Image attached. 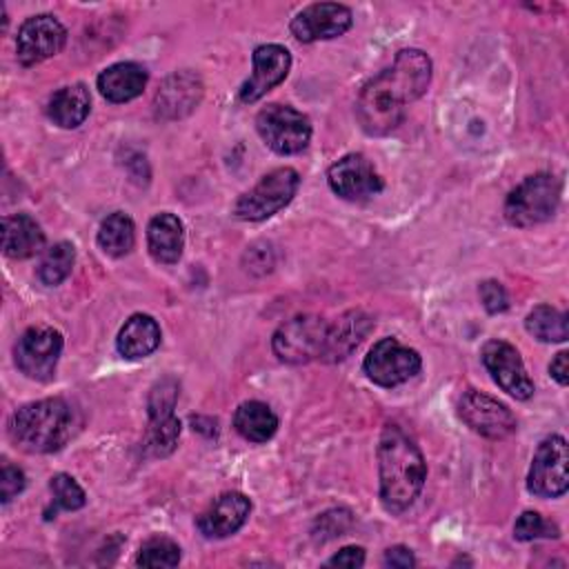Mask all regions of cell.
I'll use <instances>...</instances> for the list:
<instances>
[{"instance_id": "cell-1", "label": "cell", "mask_w": 569, "mask_h": 569, "mask_svg": "<svg viewBox=\"0 0 569 569\" xmlns=\"http://www.w3.org/2000/svg\"><path fill=\"white\" fill-rule=\"evenodd\" d=\"M431 82V60L420 49H402L393 62L373 76L360 91L356 118L365 133L385 136L393 131L407 113V104L418 100Z\"/></svg>"}, {"instance_id": "cell-2", "label": "cell", "mask_w": 569, "mask_h": 569, "mask_svg": "<svg viewBox=\"0 0 569 569\" xmlns=\"http://www.w3.org/2000/svg\"><path fill=\"white\" fill-rule=\"evenodd\" d=\"M427 465L418 445L398 427L385 425L378 442V480L385 511L398 516L420 496Z\"/></svg>"}, {"instance_id": "cell-3", "label": "cell", "mask_w": 569, "mask_h": 569, "mask_svg": "<svg viewBox=\"0 0 569 569\" xmlns=\"http://www.w3.org/2000/svg\"><path fill=\"white\" fill-rule=\"evenodd\" d=\"M73 431V411L62 398L22 405L9 422L11 440L29 453H51L64 447Z\"/></svg>"}, {"instance_id": "cell-4", "label": "cell", "mask_w": 569, "mask_h": 569, "mask_svg": "<svg viewBox=\"0 0 569 569\" xmlns=\"http://www.w3.org/2000/svg\"><path fill=\"white\" fill-rule=\"evenodd\" d=\"M560 204V180L551 173L525 178L505 200V220L513 227H533L549 220Z\"/></svg>"}, {"instance_id": "cell-5", "label": "cell", "mask_w": 569, "mask_h": 569, "mask_svg": "<svg viewBox=\"0 0 569 569\" xmlns=\"http://www.w3.org/2000/svg\"><path fill=\"white\" fill-rule=\"evenodd\" d=\"M300 184V176L291 167H278L260 178V182L242 193L233 207V213L240 220L260 222L278 213L291 202Z\"/></svg>"}, {"instance_id": "cell-6", "label": "cell", "mask_w": 569, "mask_h": 569, "mask_svg": "<svg viewBox=\"0 0 569 569\" xmlns=\"http://www.w3.org/2000/svg\"><path fill=\"white\" fill-rule=\"evenodd\" d=\"M256 129L264 144L280 156L300 153L311 140L309 118L302 111L280 102H271L258 111Z\"/></svg>"}, {"instance_id": "cell-7", "label": "cell", "mask_w": 569, "mask_h": 569, "mask_svg": "<svg viewBox=\"0 0 569 569\" xmlns=\"http://www.w3.org/2000/svg\"><path fill=\"white\" fill-rule=\"evenodd\" d=\"M329 322L320 316H296L280 325L271 338V349L287 365H305L322 358Z\"/></svg>"}, {"instance_id": "cell-8", "label": "cell", "mask_w": 569, "mask_h": 569, "mask_svg": "<svg viewBox=\"0 0 569 569\" xmlns=\"http://www.w3.org/2000/svg\"><path fill=\"white\" fill-rule=\"evenodd\" d=\"M567 465V440L558 433L547 436L533 453L527 476V489L538 498H560L569 489Z\"/></svg>"}, {"instance_id": "cell-9", "label": "cell", "mask_w": 569, "mask_h": 569, "mask_svg": "<svg viewBox=\"0 0 569 569\" xmlns=\"http://www.w3.org/2000/svg\"><path fill=\"white\" fill-rule=\"evenodd\" d=\"M420 367V353L411 347H405L396 338H380L362 362L367 378L380 387H398L413 378Z\"/></svg>"}, {"instance_id": "cell-10", "label": "cell", "mask_w": 569, "mask_h": 569, "mask_svg": "<svg viewBox=\"0 0 569 569\" xmlns=\"http://www.w3.org/2000/svg\"><path fill=\"white\" fill-rule=\"evenodd\" d=\"M62 353V336L53 327H31L16 345V365L31 378L47 382L56 373L58 358Z\"/></svg>"}, {"instance_id": "cell-11", "label": "cell", "mask_w": 569, "mask_h": 569, "mask_svg": "<svg viewBox=\"0 0 569 569\" xmlns=\"http://www.w3.org/2000/svg\"><path fill=\"white\" fill-rule=\"evenodd\" d=\"M458 413L471 431L491 440L509 438L516 431V418L509 407L476 389H467L460 396Z\"/></svg>"}, {"instance_id": "cell-12", "label": "cell", "mask_w": 569, "mask_h": 569, "mask_svg": "<svg viewBox=\"0 0 569 569\" xmlns=\"http://www.w3.org/2000/svg\"><path fill=\"white\" fill-rule=\"evenodd\" d=\"M67 42V29L62 22L49 13L27 18L16 36L18 62L24 67L38 64L62 51Z\"/></svg>"}, {"instance_id": "cell-13", "label": "cell", "mask_w": 569, "mask_h": 569, "mask_svg": "<svg viewBox=\"0 0 569 569\" xmlns=\"http://www.w3.org/2000/svg\"><path fill=\"white\" fill-rule=\"evenodd\" d=\"M327 182L331 191L345 200L362 202L382 191L385 182L362 153H347L329 167Z\"/></svg>"}, {"instance_id": "cell-14", "label": "cell", "mask_w": 569, "mask_h": 569, "mask_svg": "<svg viewBox=\"0 0 569 569\" xmlns=\"http://www.w3.org/2000/svg\"><path fill=\"white\" fill-rule=\"evenodd\" d=\"M480 356L482 365L502 391H507L516 400H529L533 396V382L513 345L505 340H489L485 342Z\"/></svg>"}, {"instance_id": "cell-15", "label": "cell", "mask_w": 569, "mask_h": 569, "mask_svg": "<svg viewBox=\"0 0 569 569\" xmlns=\"http://www.w3.org/2000/svg\"><path fill=\"white\" fill-rule=\"evenodd\" d=\"M353 22L351 9L338 2H313L296 13L291 20V33L300 42L331 40L349 31Z\"/></svg>"}, {"instance_id": "cell-16", "label": "cell", "mask_w": 569, "mask_h": 569, "mask_svg": "<svg viewBox=\"0 0 569 569\" xmlns=\"http://www.w3.org/2000/svg\"><path fill=\"white\" fill-rule=\"evenodd\" d=\"M291 69V53L282 44H260L253 51V71L240 87L242 102H256L278 87Z\"/></svg>"}, {"instance_id": "cell-17", "label": "cell", "mask_w": 569, "mask_h": 569, "mask_svg": "<svg viewBox=\"0 0 569 569\" xmlns=\"http://www.w3.org/2000/svg\"><path fill=\"white\" fill-rule=\"evenodd\" d=\"M251 500L244 493L229 491L218 496L196 520L198 531L204 538H227L236 533L249 518Z\"/></svg>"}, {"instance_id": "cell-18", "label": "cell", "mask_w": 569, "mask_h": 569, "mask_svg": "<svg viewBox=\"0 0 569 569\" xmlns=\"http://www.w3.org/2000/svg\"><path fill=\"white\" fill-rule=\"evenodd\" d=\"M202 98V82L191 71H178L169 76L160 91L156 93V116L164 120H176L193 111Z\"/></svg>"}, {"instance_id": "cell-19", "label": "cell", "mask_w": 569, "mask_h": 569, "mask_svg": "<svg viewBox=\"0 0 569 569\" xmlns=\"http://www.w3.org/2000/svg\"><path fill=\"white\" fill-rule=\"evenodd\" d=\"M371 327H373L371 318L360 309L342 313L333 325H329L327 342L320 360H327V362L345 360L362 342V338L371 331Z\"/></svg>"}, {"instance_id": "cell-20", "label": "cell", "mask_w": 569, "mask_h": 569, "mask_svg": "<svg viewBox=\"0 0 569 569\" xmlns=\"http://www.w3.org/2000/svg\"><path fill=\"white\" fill-rule=\"evenodd\" d=\"M44 233L29 213H13L2 218V251L7 258L24 260L40 253Z\"/></svg>"}, {"instance_id": "cell-21", "label": "cell", "mask_w": 569, "mask_h": 569, "mask_svg": "<svg viewBox=\"0 0 569 569\" xmlns=\"http://www.w3.org/2000/svg\"><path fill=\"white\" fill-rule=\"evenodd\" d=\"M147 247L156 262H178L184 249V227L180 218L167 211L153 216L147 227Z\"/></svg>"}, {"instance_id": "cell-22", "label": "cell", "mask_w": 569, "mask_h": 569, "mask_svg": "<svg viewBox=\"0 0 569 569\" xmlns=\"http://www.w3.org/2000/svg\"><path fill=\"white\" fill-rule=\"evenodd\" d=\"M149 73L138 62H116L98 76V89L109 102H129L142 93Z\"/></svg>"}, {"instance_id": "cell-23", "label": "cell", "mask_w": 569, "mask_h": 569, "mask_svg": "<svg viewBox=\"0 0 569 569\" xmlns=\"http://www.w3.org/2000/svg\"><path fill=\"white\" fill-rule=\"evenodd\" d=\"M158 345H160V327L147 313H133L129 320H124L116 338L118 353L127 360L147 358L158 349Z\"/></svg>"}, {"instance_id": "cell-24", "label": "cell", "mask_w": 569, "mask_h": 569, "mask_svg": "<svg viewBox=\"0 0 569 569\" xmlns=\"http://www.w3.org/2000/svg\"><path fill=\"white\" fill-rule=\"evenodd\" d=\"M89 109H91L89 89L82 82H73L58 89L51 96L47 113L58 127L76 129L84 122V118L89 116Z\"/></svg>"}, {"instance_id": "cell-25", "label": "cell", "mask_w": 569, "mask_h": 569, "mask_svg": "<svg viewBox=\"0 0 569 569\" xmlns=\"http://www.w3.org/2000/svg\"><path fill=\"white\" fill-rule=\"evenodd\" d=\"M233 427L244 440L267 442L278 429V418L269 405L260 400H247L236 409Z\"/></svg>"}, {"instance_id": "cell-26", "label": "cell", "mask_w": 569, "mask_h": 569, "mask_svg": "<svg viewBox=\"0 0 569 569\" xmlns=\"http://www.w3.org/2000/svg\"><path fill=\"white\" fill-rule=\"evenodd\" d=\"M133 242H136V227L127 213L116 211L102 220L98 229V244L107 256L120 258L133 249Z\"/></svg>"}, {"instance_id": "cell-27", "label": "cell", "mask_w": 569, "mask_h": 569, "mask_svg": "<svg viewBox=\"0 0 569 569\" xmlns=\"http://www.w3.org/2000/svg\"><path fill=\"white\" fill-rule=\"evenodd\" d=\"M525 327L540 342H565L569 336L567 313L551 305L533 307L525 320Z\"/></svg>"}, {"instance_id": "cell-28", "label": "cell", "mask_w": 569, "mask_h": 569, "mask_svg": "<svg viewBox=\"0 0 569 569\" xmlns=\"http://www.w3.org/2000/svg\"><path fill=\"white\" fill-rule=\"evenodd\" d=\"M76 262V251L71 242H56L53 247H49L38 264V280L42 284L56 287L60 284L73 269Z\"/></svg>"}, {"instance_id": "cell-29", "label": "cell", "mask_w": 569, "mask_h": 569, "mask_svg": "<svg viewBox=\"0 0 569 569\" xmlns=\"http://www.w3.org/2000/svg\"><path fill=\"white\" fill-rule=\"evenodd\" d=\"M180 438V420L173 413H151L144 447L153 456H167L173 451Z\"/></svg>"}, {"instance_id": "cell-30", "label": "cell", "mask_w": 569, "mask_h": 569, "mask_svg": "<svg viewBox=\"0 0 569 569\" xmlns=\"http://www.w3.org/2000/svg\"><path fill=\"white\" fill-rule=\"evenodd\" d=\"M180 562V547L167 536H153L142 542L136 565L138 567H176Z\"/></svg>"}, {"instance_id": "cell-31", "label": "cell", "mask_w": 569, "mask_h": 569, "mask_svg": "<svg viewBox=\"0 0 569 569\" xmlns=\"http://www.w3.org/2000/svg\"><path fill=\"white\" fill-rule=\"evenodd\" d=\"M49 487H51L56 505L67 509V511H76V509L84 507V502H87V496H84L82 487L67 473H56L51 478Z\"/></svg>"}, {"instance_id": "cell-32", "label": "cell", "mask_w": 569, "mask_h": 569, "mask_svg": "<svg viewBox=\"0 0 569 569\" xmlns=\"http://www.w3.org/2000/svg\"><path fill=\"white\" fill-rule=\"evenodd\" d=\"M516 540H536V538H558V527L545 520L538 511H525L513 525Z\"/></svg>"}, {"instance_id": "cell-33", "label": "cell", "mask_w": 569, "mask_h": 569, "mask_svg": "<svg viewBox=\"0 0 569 569\" xmlns=\"http://www.w3.org/2000/svg\"><path fill=\"white\" fill-rule=\"evenodd\" d=\"M480 300H482V307L489 313H502L509 307L507 291H505V287L498 280L480 282Z\"/></svg>"}, {"instance_id": "cell-34", "label": "cell", "mask_w": 569, "mask_h": 569, "mask_svg": "<svg viewBox=\"0 0 569 569\" xmlns=\"http://www.w3.org/2000/svg\"><path fill=\"white\" fill-rule=\"evenodd\" d=\"M24 482H27L24 473L18 467L4 462L2 469H0V498H2V502H9L11 498H16L24 489Z\"/></svg>"}, {"instance_id": "cell-35", "label": "cell", "mask_w": 569, "mask_h": 569, "mask_svg": "<svg viewBox=\"0 0 569 569\" xmlns=\"http://www.w3.org/2000/svg\"><path fill=\"white\" fill-rule=\"evenodd\" d=\"M329 567H347V569H358L365 565V549L362 547H345L336 556L327 560Z\"/></svg>"}, {"instance_id": "cell-36", "label": "cell", "mask_w": 569, "mask_h": 569, "mask_svg": "<svg viewBox=\"0 0 569 569\" xmlns=\"http://www.w3.org/2000/svg\"><path fill=\"white\" fill-rule=\"evenodd\" d=\"M385 565L387 567H398V569H409L416 565V558L411 553V549L398 545V547H389L385 553Z\"/></svg>"}, {"instance_id": "cell-37", "label": "cell", "mask_w": 569, "mask_h": 569, "mask_svg": "<svg viewBox=\"0 0 569 569\" xmlns=\"http://www.w3.org/2000/svg\"><path fill=\"white\" fill-rule=\"evenodd\" d=\"M549 373L562 387L569 382V353L567 351H558L556 353V358L549 365Z\"/></svg>"}]
</instances>
